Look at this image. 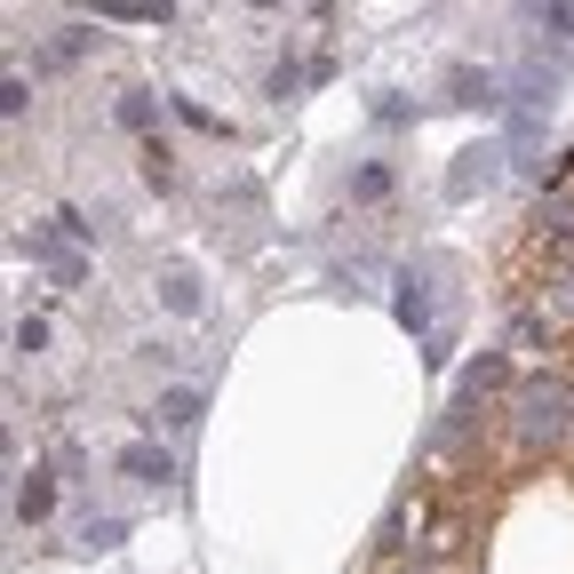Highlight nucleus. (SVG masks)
<instances>
[{"mask_svg":"<svg viewBox=\"0 0 574 574\" xmlns=\"http://www.w3.org/2000/svg\"><path fill=\"white\" fill-rule=\"evenodd\" d=\"M502 423H511V447L519 455H559V447H574V376H559V367L519 376L511 399H502Z\"/></svg>","mask_w":574,"mask_h":574,"instance_id":"1","label":"nucleus"},{"mask_svg":"<svg viewBox=\"0 0 574 574\" xmlns=\"http://www.w3.org/2000/svg\"><path fill=\"white\" fill-rule=\"evenodd\" d=\"M495 399H511V359H502V351H487V359L455 383V431H470V423L495 408Z\"/></svg>","mask_w":574,"mask_h":574,"instance_id":"2","label":"nucleus"},{"mask_svg":"<svg viewBox=\"0 0 574 574\" xmlns=\"http://www.w3.org/2000/svg\"><path fill=\"white\" fill-rule=\"evenodd\" d=\"M48 511H56V479H48V470H32V479L17 487V519H24V527H41Z\"/></svg>","mask_w":574,"mask_h":574,"instance_id":"3","label":"nucleus"},{"mask_svg":"<svg viewBox=\"0 0 574 574\" xmlns=\"http://www.w3.org/2000/svg\"><path fill=\"white\" fill-rule=\"evenodd\" d=\"M447 105H502V88H495V73H447Z\"/></svg>","mask_w":574,"mask_h":574,"instance_id":"4","label":"nucleus"},{"mask_svg":"<svg viewBox=\"0 0 574 574\" xmlns=\"http://www.w3.org/2000/svg\"><path fill=\"white\" fill-rule=\"evenodd\" d=\"M120 470H128V479H144V487H160V479H176V463H167L160 447H120Z\"/></svg>","mask_w":574,"mask_h":574,"instance_id":"5","label":"nucleus"},{"mask_svg":"<svg viewBox=\"0 0 574 574\" xmlns=\"http://www.w3.org/2000/svg\"><path fill=\"white\" fill-rule=\"evenodd\" d=\"M399 327H431V288L423 280H399Z\"/></svg>","mask_w":574,"mask_h":574,"instance_id":"6","label":"nucleus"},{"mask_svg":"<svg viewBox=\"0 0 574 574\" xmlns=\"http://www.w3.org/2000/svg\"><path fill=\"white\" fill-rule=\"evenodd\" d=\"M534 17H543V32L551 41H574V0H527Z\"/></svg>","mask_w":574,"mask_h":574,"instance_id":"7","label":"nucleus"},{"mask_svg":"<svg viewBox=\"0 0 574 574\" xmlns=\"http://www.w3.org/2000/svg\"><path fill=\"white\" fill-rule=\"evenodd\" d=\"M160 423H167V431H192V423H199V399H192V391H167V399H160Z\"/></svg>","mask_w":574,"mask_h":574,"instance_id":"8","label":"nucleus"},{"mask_svg":"<svg viewBox=\"0 0 574 574\" xmlns=\"http://www.w3.org/2000/svg\"><path fill=\"white\" fill-rule=\"evenodd\" d=\"M105 17H144V24H160L167 17V0H96Z\"/></svg>","mask_w":574,"mask_h":574,"instance_id":"9","label":"nucleus"},{"mask_svg":"<svg viewBox=\"0 0 574 574\" xmlns=\"http://www.w3.org/2000/svg\"><path fill=\"white\" fill-rule=\"evenodd\" d=\"M487 160H495V152H463V167H455V192H470V184H487V176H495Z\"/></svg>","mask_w":574,"mask_h":574,"instance_id":"10","label":"nucleus"},{"mask_svg":"<svg viewBox=\"0 0 574 574\" xmlns=\"http://www.w3.org/2000/svg\"><path fill=\"white\" fill-rule=\"evenodd\" d=\"M351 192H359V199H383V192H391V167H376V160H367L359 176H351Z\"/></svg>","mask_w":574,"mask_h":574,"instance_id":"11","label":"nucleus"},{"mask_svg":"<svg viewBox=\"0 0 574 574\" xmlns=\"http://www.w3.org/2000/svg\"><path fill=\"white\" fill-rule=\"evenodd\" d=\"M24 105H32V88H24V73H9V80H0V112L24 120Z\"/></svg>","mask_w":574,"mask_h":574,"instance_id":"12","label":"nucleus"},{"mask_svg":"<svg viewBox=\"0 0 574 574\" xmlns=\"http://www.w3.org/2000/svg\"><path fill=\"white\" fill-rule=\"evenodd\" d=\"M160 288H167V303H176V312H199V288H192V272H167Z\"/></svg>","mask_w":574,"mask_h":574,"instance_id":"13","label":"nucleus"},{"mask_svg":"<svg viewBox=\"0 0 574 574\" xmlns=\"http://www.w3.org/2000/svg\"><path fill=\"white\" fill-rule=\"evenodd\" d=\"M144 176H152V184H160V192H167V184H176V167H167V144H160V137H152V144H144Z\"/></svg>","mask_w":574,"mask_h":574,"instance_id":"14","label":"nucleus"},{"mask_svg":"<svg viewBox=\"0 0 574 574\" xmlns=\"http://www.w3.org/2000/svg\"><path fill=\"white\" fill-rule=\"evenodd\" d=\"M80 543H88V551H112V543H120V519H88Z\"/></svg>","mask_w":574,"mask_h":574,"instance_id":"15","label":"nucleus"},{"mask_svg":"<svg viewBox=\"0 0 574 574\" xmlns=\"http://www.w3.org/2000/svg\"><path fill=\"white\" fill-rule=\"evenodd\" d=\"M120 120L128 128H152V96H120Z\"/></svg>","mask_w":574,"mask_h":574,"instance_id":"16","label":"nucleus"},{"mask_svg":"<svg viewBox=\"0 0 574 574\" xmlns=\"http://www.w3.org/2000/svg\"><path fill=\"white\" fill-rule=\"evenodd\" d=\"M391 574H438V566H423V559H408V566H391Z\"/></svg>","mask_w":574,"mask_h":574,"instance_id":"17","label":"nucleus"}]
</instances>
